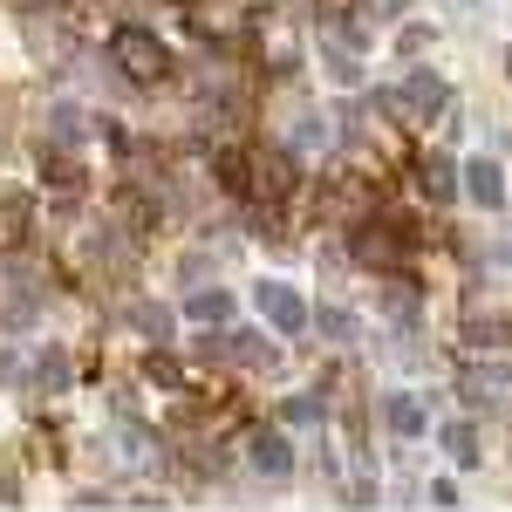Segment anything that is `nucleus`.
I'll use <instances>...</instances> for the list:
<instances>
[{
	"instance_id": "nucleus-1",
	"label": "nucleus",
	"mask_w": 512,
	"mask_h": 512,
	"mask_svg": "<svg viewBox=\"0 0 512 512\" xmlns=\"http://www.w3.org/2000/svg\"><path fill=\"white\" fill-rule=\"evenodd\" d=\"M110 62H117L130 82H164L171 76V48H164L151 28H117V35H110Z\"/></svg>"
},
{
	"instance_id": "nucleus-2",
	"label": "nucleus",
	"mask_w": 512,
	"mask_h": 512,
	"mask_svg": "<svg viewBox=\"0 0 512 512\" xmlns=\"http://www.w3.org/2000/svg\"><path fill=\"white\" fill-rule=\"evenodd\" d=\"M390 110H403V117H417V123H437L444 110H451V82L437 76V69H410L403 76V89L396 96H383Z\"/></svg>"
},
{
	"instance_id": "nucleus-3",
	"label": "nucleus",
	"mask_w": 512,
	"mask_h": 512,
	"mask_svg": "<svg viewBox=\"0 0 512 512\" xmlns=\"http://www.w3.org/2000/svg\"><path fill=\"white\" fill-rule=\"evenodd\" d=\"M253 301H260V315L274 321V335H301V328L315 321V308H308L287 280H260V287H253Z\"/></svg>"
},
{
	"instance_id": "nucleus-4",
	"label": "nucleus",
	"mask_w": 512,
	"mask_h": 512,
	"mask_svg": "<svg viewBox=\"0 0 512 512\" xmlns=\"http://www.w3.org/2000/svg\"><path fill=\"white\" fill-rule=\"evenodd\" d=\"M417 192L431 198V205H451V198L465 192V178H458V164L444 158V151H424L417 158Z\"/></svg>"
},
{
	"instance_id": "nucleus-5",
	"label": "nucleus",
	"mask_w": 512,
	"mask_h": 512,
	"mask_svg": "<svg viewBox=\"0 0 512 512\" xmlns=\"http://www.w3.org/2000/svg\"><path fill=\"white\" fill-rule=\"evenodd\" d=\"M294 151H253V192L260 198H280V192H294Z\"/></svg>"
},
{
	"instance_id": "nucleus-6",
	"label": "nucleus",
	"mask_w": 512,
	"mask_h": 512,
	"mask_svg": "<svg viewBox=\"0 0 512 512\" xmlns=\"http://www.w3.org/2000/svg\"><path fill=\"white\" fill-rule=\"evenodd\" d=\"M246 458H253V472H267V478L294 472V451H287V437H280V431H253V437H246Z\"/></svg>"
},
{
	"instance_id": "nucleus-7",
	"label": "nucleus",
	"mask_w": 512,
	"mask_h": 512,
	"mask_svg": "<svg viewBox=\"0 0 512 512\" xmlns=\"http://www.w3.org/2000/svg\"><path fill=\"white\" fill-rule=\"evenodd\" d=\"M465 198L485 205V212H499V205H506V178H499V164H492V158L465 164Z\"/></svg>"
},
{
	"instance_id": "nucleus-8",
	"label": "nucleus",
	"mask_w": 512,
	"mask_h": 512,
	"mask_svg": "<svg viewBox=\"0 0 512 512\" xmlns=\"http://www.w3.org/2000/svg\"><path fill=\"white\" fill-rule=\"evenodd\" d=\"M383 417H390L396 437H424V403H417L410 390H390V396H383Z\"/></svg>"
},
{
	"instance_id": "nucleus-9",
	"label": "nucleus",
	"mask_w": 512,
	"mask_h": 512,
	"mask_svg": "<svg viewBox=\"0 0 512 512\" xmlns=\"http://www.w3.org/2000/svg\"><path fill=\"white\" fill-rule=\"evenodd\" d=\"M335 144V123H328V110H308V117L294 123V158H308V151H328Z\"/></svg>"
},
{
	"instance_id": "nucleus-10",
	"label": "nucleus",
	"mask_w": 512,
	"mask_h": 512,
	"mask_svg": "<svg viewBox=\"0 0 512 512\" xmlns=\"http://www.w3.org/2000/svg\"><path fill=\"white\" fill-rule=\"evenodd\" d=\"M437 437H444V451H451V465H465V472L478 465V431L465 424V417H458V424H444Z\"/></svg>"
},
{
	"instance_id": "nucleus-11",
	"label": "nucleus",
	"mask_w": 512,
	"mask_h": 512,
	"mask_svg": "<svg viewBox=\"0 0 512 512\" xmlns=\"http://www.w3.org/2000/svg\"><path fill=\"white\" fill-rule=\"evenodd\" d=\"M28 212H35V205H28L21 192L0 198V246H21V233H28Z\"/></svg>"
},
{
	"instance_id": "nucleus-12",
	"label": "nucleus",
	"mask_w": 512,
	"mask_h": 512,
	"mask_svg": "<svg viewBox=\"0 0 512 512\" xmlns=\"http://www.w3.org/2000/svg\"><path fill=\"white\" fill-rule=\"evenodd\" d=\"M233 315V294L226 287H198L192 294V321H226Z\"/></svg>"
},
{
	"instance_id": "nucleus-13",
	"label": "nucleus",
	"mask_w": 512,
	"mask_h": 512,
	"mask_svg": "<svg viewBox=\"0 0 512 512\" xmlns=\"http://www.w3.org/2000/svg\"><path fill=\"white\" fill-rule=\"evenodd\" d=\"M315 328L328 342H355V315H342V308H315Z\"/></svg>"
},
{
	"instance_id": "nucleus-14",
	"label": "nucleus",
	"mask_w": 512,
	"mask_h": 512,
	"mask_svg": "<svg viewBox=\"0 0 512 512\" xmlns=\"http://www.w3.org/2000/svg\"><path fill=\"white\" fill-rule=\"evenodd\" d=\"M328 76L342 82V89H362V62H355L349 48H328Z\"/></svg>"
},
{
	"instance_id": "nucleus-15",
	"label": "nucleus",
	"mask_w": 512,
	"mask_h": 512,
	"mask_svg": "<svg viewBox=\"0 0 512 512\" xmlns=\"http://www.w3.org/2000/svg\"><path fill=\"white\" fill-rule=\"evenodd\" d=\"M35 383H48V390H62V383H69V355H62V349H48V355L35 362Z\"/></svg>"
},
{
	"instance_id": "nucleus-16",
	"label": "nucleus",
	"mask_w": 512,
	"mask_h": 512,
	"mask_svg": "<svg viewBox=\"0 0 512 512\" xmlns=\"http://www.w3.org/2000/svg\"><path fill=\"white\" fill-rule=\"evenodd\" d=\"M280 417H287V424H315V417H321V403H315V396H294V403H287Z\"/></svg>"
},
{
	"instance_id": "nucleus-17",
	"label": "nucleus",
	"mask_w": 512,
	"mask_h": 512,
	"mask_svg": "<svg viewBox=\"0 0 512 512\" xmlns=\"http://www.w3.org/2000/svg\"><path fill=\"white\" fill-rule=\"evenodd\" d=\"M137 321H144V335H151V342H164V335H171V315H164V308H144Z\"/></svg>"
},
{
	"instance_id": "nucleus-18",
	"label": "nucleus",
	"mask_w": 512,
	"mask_h": 512,
	"mask_svg": "<svg viewBox=\"0 0 512 512\" xmlns=\"http://www.w3.org/2000/svg\"><path fill=\"white\" fill-rule=\"evenodd\" d=\"M506 76H512V55H506Z\"/></svg>"
}]
</instances>
